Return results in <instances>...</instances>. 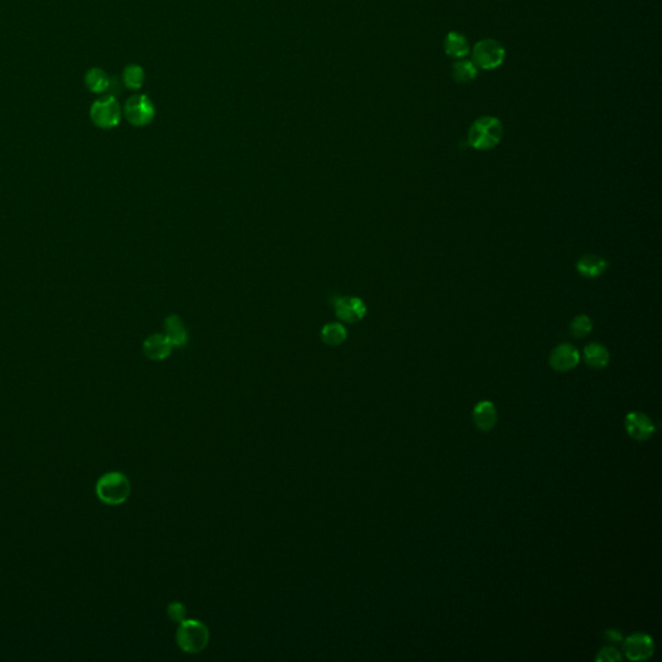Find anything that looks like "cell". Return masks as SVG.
Returning a JSON list of instances; mask_svg holds the SVG:
<instances>
[{
    "label": "cell",
    "mask_w": 662,
    "mask_h": 662,
    "mask_svg": "<svg viewBox=\"0 0 662 662\" xmlns=\"http://www.w3.org/2000/svg\"><path fill=\"white\" fill-rule=\"evenodd\" d=\"M131 494V483L128 477L118 472H106L97 480L96 496L105 505L120 506Z\"/></svg>",
    "instance_id": "obj_1"
},
{
    "label": "cell",
    "mask_w": 662,
    "mask_h": 662,
    "mask_svg": "<svg viewBox=\"0 0 662 662\" xmlns=\"http://www.w3.org/2000/svg\"><path fill=\"white\" fill-rule=\"evenodd\" d=\"M503 137L502 122L496 117H481L472 123L469 131V144L476 150H491Z\"/></svg>",
    "instance_id": "obj_2"
},
{
    "label": "cell",
    "mask_w": 662,
    "mask_h": 662,
    "mask_svg": "<svg viewBox=\"0 0 662 662\" xmlns=\"http://www.w3.org/2000/svg\"><path fill=\"white\" fill-rule=\"evenodd\" d=\"M210 632L207 626L198 620H184L176 632V643L186 654H200L207 647Z\"/></svg>",
    "instance_id": "obj_3"
},
{
    "label": "cell",
    "mask_w": 662,
    "mask_h": 662,
    "mask_svg": "<svg viewBox=\"0 0 662 662\" xmlns=\"http://www.w3.org/2000/svg\"><path fill=\"white\" fill-rule=\"evenodd\" d=\"M122 115H123V109L120 108V103L114 95L100 97L91 105V120L98 128L110 130L118 126L122 120Z\"/></svg>",
    "instance_id": "obj_4"
},
{
    "label": "cell",
    "mask_w": 662,
    "mask_h": 662,
    "mask_svg": "<svg viewBox=\"0 0 662 662\" xmlns=\"http://www.w3.org/2000/svg\"><path fill=\"white\" fill-rule=\"evenodd\" d=\"M506 59V50L496 39H481L472 50V61L477 69L494 70L503 64Z\"/></svg>",
    "instance_id": "obj_5"
},
{
    "label": "cell",
    "mask_w": 662,
    "mask_h": 662,
    "mask_svg": "<svg viewBox=\"0 0 662 662\" xmlns=\"http://www.w3.org/2000/svg\"><path fill=\"white\" fill-rule=\"evenodd\" d=\"M123 114L132 126H148L154 120L156 108L147 95H134L127 100Z\"/></svg>",
    "instance_id": "obj_6"
},
{
    "label": "cell",
    "mask_w": 662,
    "mask_h": 662,
    "mask_svg": "<svg viewBox=\"0 0 662 662\" xmlns=\"http://www.w3.org/2000/svg\"><path fill=\"white\" fill-rule=\"evenodd\" d=\"M335 314L348 324L363 320L366 314V305L360 298L355 297H335L333 299Z\"/></svg>",
    "instance_id": "obj_7"
},
{
    "label": "cell",
    "mask_w": 662,
    "mask_h": 662,
    "mask_svg": "<svg viewBox=\"0 0 662 662\" xmlns=\"http://www.w3.org/2000/svg\"><path fill=\"white\" fill-rule=\"evenodd\" d=\"M626 657L632 661H644L655 652V643L646 634H634L622 643Z\"/></svg>",
    "instance_id": "obj_8"
},
{
    "label": "cell",
    "mask_w": 662,
    "mask_h": 662,
    "mask_svg": "<svg viewBox=\"0 0 662 662\" xmlns=\"http://www.w3.org/2000/svg\"><path fill=\"white\" fill-rule=\"evenodd\" d=\"M625 428L629 436L638 441L651 439L655 433V424L652 419L639 411H632L626 416Z\"/></svg>",
    "instance_id": "obj_9"
},
{
    "label": "cell",
    "mask_w": 662,
    "mask_h": 662,
    "mask_svg": "<svg viewBox=\"0 0 662 662\" xmlns=\"http://www.w3.org/2000/svg\"><path fill=\"white\" fill-rule=\"evenodd\" d=\"M580 363V352L572 344H561L551 352L550 366L559 372H569Z\"/></svg>",
    "instance_id": "obj_10"
},
{
    "label": "cell",
    "mask_w": 662,
    "mask_h": 662,
    "mask_svg": "<svg viewBox=\"0 0 662 662\" xmlns=\"http://www.w3.org/2000/svg\"><path fill=\"white\" fill-rule=\"evenodd\" d=\"M172 343L164 334L150 335L142 344V350L145 356L153 361H162L171 355Z\"/></svg>",
    "instance_id": "obj_11"
},
{
    "label": "cell",
    "mask_w": 662,
    "mask_h": 662,
    "mask_svg": "<svg viewBox=\"0 0 662 662\" xmlns=\"http://www.w3.org/2000/svg\"><path fill=\"white\" fill-rule=\"evenodd\" d=\"M474 423L480 431L488 432L494 428L498 421L497 409L491 401H480L472 411Z\"/></svg>",
    "instance_id": "obj_12"
},
{
    "label": "cell",
    "mask_w": 662,
    "mask_h": 662,
    "mask_svg": "<svg viewBox=\"0 0 662 662\" xmlns=\"http://www.w3.org/2000/svg\"><path fill=\"white\" fill-rule=\"evenodd\" d=\"M164 335L173 347H183L188 342V331L179 316L172 314L164 321Z\"/></svg>",
    "instance_id": "obj_13"
},
{
    "label": "cell",
    "mask_w": 662,
    "mask_h": 662,
    "mask_svg": "<svg viewBox=\"0 0 662 662\" xmlns=\"http://www.w3.org/2000/svg\"><path fill=\"white\" fill-rule=\"evenodd\" d=\"M444 48L447 56L453 59H464L469 53V39L461 33L450 31L444 40Z\"/></svg>",
    "instance_id": "obj_14"
},
{
    "label": "cell",
    "mask_w": 662,
    "mask_h": 662,
    "mask_svg": "<svg viewBox=\"0 0 662 662\" xmlns=\"http://www.w3.org/2000/svg\"><path fill=\"white\" fill-rule=\"evenodd\" d=\"M608 268V263L598 255H585L577 263V270L588 278H596Z\"/></svg>",
    "instance_id": "obj_15"
},
{
    "label": "cell",
    "mask_w": 662,
    "mask_h": 662,
    "mask_svg": "<svg viewBox=\"0 0 662 662\" xmlns=\"http://www.w3.org/2000/svg\"><path fill=\"white\" fill-rule=\"evenodd\" d=\"M583 358L588 366L596 370H600L610 363V352L603 344L591 343L585 347Z\"/></svg>",
    "instance_id": "obj_16"
},
{
    "label": "cell",
    "mask_w": 662,
    "mask_h": 662,
    "mask_svg": "<svg viewBox=\"0 0 662 662\" xmlns=\"http://www.w3.org/2000/svg\"><path fill=\"white\" fill-rule=\"evenodd\" d=\"M84 83L86 87L93 92V93H104L110 89L112 79L110 76L105 73L103 69L100 67H91L90 70L84 75Z\"/></svg>",
    "instance_id": "obj_17"
},
{
    "label": "cell",
    "mask_w": 662,
    "mask_h": 662,
    "mask_svg": "<svg viewBox=\"0 0 662 662\" xmlns=\"http://www.w3.org/2000/svg\"><path fill=\"white\" fill-rule=\"evenodd\" d=\"M479 74V69L471 60L457 61L452 67L454 81L458 83L472 82Z\"/></svg>",
    "instance_id": "obj_18"
},
{
    "label": "cell",
    "mask_w": 662,
    "mask_h": 662,
    "mask_svg": "<svg viewBox=\"0 0 662 662\" xmlns=\"http://www.w3.org/2000/svg\"><path fill=\"white\" fill-rule=\"evenodd\" d=\"M321 338L328 346H341L347 339V330L341 324H328L322 328Z\"/></svg>",
    "instance_id": "obj_19"
},
{
    "label": "cell",
    "mask_w": 662,
    "mask_h": 662,
    "mask_svg": "<svg viewBox=\"0 0 662 662\" xmlns=\"http://www.w3.org/2000/svg\"><path fill=\"white\" fill-rule=\"evenodd\" d=\"M122 79H123V84L126 86L128 90H140L142 84H144V81H145L144 69L139 67V65L131 64V65L125 67Z\"/></svg>",
    "instance_id": "obj_20"
},
{
    "label": "cell",
    "mask_w": 662,
    "mask_h": 662,
    "mask_svg": "<svg viewBox=\"0 0 662 662\" xmlns=\"http://www.w3.org/2000/svg\"><path fill=\"white\" fill-rule=\"evenodd\" d=\"M591 329H593V322L585 314L577 316L571 324V333L574 338L588 336L591 333Z\"/></svg>",
    "instance_id": "obj_21"
},
{
    "label": "cell",
    "mask_w": 662,
    "mask_h": 662,
    "mask_svg": "<svg viewBox=\"0 0 662 662\" xmlns=\"http://www.w3.org/2000/svg\"><path fill=\"white\" fill-rule=\"evenodd\" d=\"M167 616L173 622H183L186 618V608L184 604L179 602L171 603L167 607Z\"/></svg>",
    "instance_id": "obj_22"
},
{
    "label": "cell",
    "mask_w": 662,
    "mask_h": 662,
    "mask_svg": "<svg viewBox=\"0 0 662 662\" xmlns=\"http://www.w3.org/2000/svg\"><path fill=\"white\" fill-rule=\"evenodd\" d=\"M620 660H621V654L613 647H604L596 656V661L615 662L620 661Z\"/></svg>",
    "instance_id": "obj_23"
},
{
    "label": "cell",
    "mask_w": 662,
    "mask_h": 662,
    "mask_svg": "<svg viewBox=\"0 0 662 662\" xmlns=\"http://www.w3.org/2000/svg\"><path fill=\"white\" fill-rule=\"evenodd\" d=\"M607 635H608V638H610L612 641H615V643H620V641L622 640V635H621L620 632H616V630H608V632H607Z\"/></svg>",
    "instance_id": "obj_24"
}]
</instances>
